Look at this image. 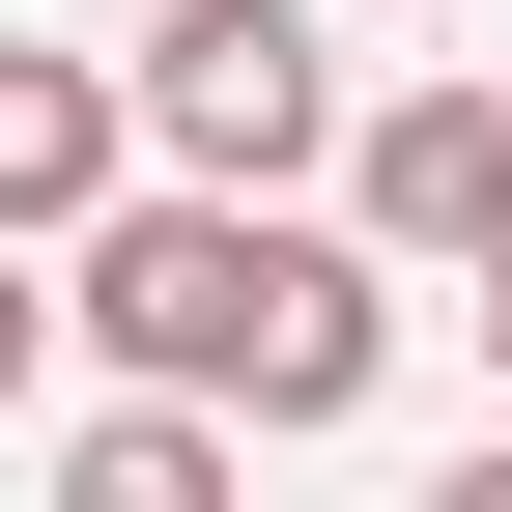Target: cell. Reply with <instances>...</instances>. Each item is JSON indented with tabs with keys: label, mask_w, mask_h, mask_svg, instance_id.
<instances>
[{
	"label": "cell",
	"mask_w": 512,
	"mask_h": 512,
	"mask_svg": "<svg viewBox=\"0 0 512 512\" xmlns=\"http://www.w3.org/2000/svg\"><path fill=\"white\" fill-rule=\"evenodd\" d=\"M399 285L427 256H370L342 200H256V171H143V200L57 228V313L114 370H200L228 427H370L399 399Z\"/></svg>",
	"instance_id": "6da1fadb"
},
{
	"label": "cell",
	"mask_w": 512,
	"mask_h": 512,
	"mask_svg": "<svg viewBox=\"0 0 512 512\" xmlns=\"http://www.w3.org/2000/svg\"><path fill=\"white\" fill-rule=\"evenodd\" d=\"M342 29L313 0H143V171H256V200H342Z\"/></svg>",
	"instance_id": "7a4b0ae2"
},
{
	"label": "cell",
	"mask_w": 512,
	"mask_h": 512,
	"mask_svg": "<svg viewBox=\"0 0 512 512\" xmlns=\"http://www.w3.org/2000/svg\"><path fill=\"white\" fill-rule=\"evenodd\" d=\"M342 228L484 285V228H512V86H370V114H342Z\"/></svg>",
	"instance_id": "3957f363"
},
{
	"label": "cell",
	"mask_w": 512,
	"mask_h": 512,
	"mask_svg": "<svg viewBox=\"0 0 512 512\" xmlns=\"http://www.w3.org/2000/svg\"><path fill=\"white\" fill-rule=\"evenodd\" d=\"M86 200H143V57H86V29H0V228H86Z\"/></svg>",
	"instance_id": "277c9868"
},
{
	"label": "cell",
	"mask_w": 512,
	"mask_h": 512,
	"mask_svg": "<svg viewBox=\"0 0 512 512\" xmlns=\"http://www.w3.org/2000/svg\"><path fill=\"white\" fill-rule=\"evenodd\" d=\"M228 456H256V427L200 399V370H114V399L57 427V484H86V512H228Z\"/></svg>",
	"instance_id": "5b68a950"
},
{
	"label": "cell",
	"mask_w": 512,
	"mask_h": 512,
	"mask_svg": "<svg viewBox=\"0 0 512 512\" xmlns=\"http://www.w3.org/2000/svg\"><path fill=\"white\" fill-rule=\"evenodd\" d=\"M57 342H86V313H57V285H29V228H0V399H29Z\"/></svg>",
	"instance_id": "8992f818"
},
{
	"label": "cell",
	"mask_w": 512,
	"mask_h": 512,
	"mask_svg": "<svg viewBox=\"0 0 512 512\" xmlns=\"http://www.w3.org/2000/svg\"><path fill=\"white\" fill-rule=\"evenodd\" d=\"M484 399H512V228H484Z\"/></svg>",
	"instance_id": "52a82bcc"
}]
</instances>
